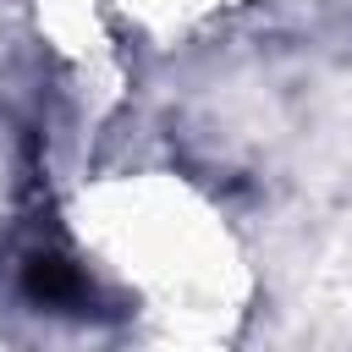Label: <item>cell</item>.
<instances>
[{
	"label": "cell",
	"instance_id": "1",
	"mask_svg": "<svg viewBox=\"0 0 352 352\" xmlns=\"http://www.w3.org/2000/svg\"><path fill=\"white\" fill-rule=\"evenodd\" d=\"M22 292H28V302L55 308V314H82V302L94 297L82 270L72 258H60V253H33L22 264Z\"/></svg>",
	"mask_w": 352,
	"mask_h": 352
}]
</instances>
